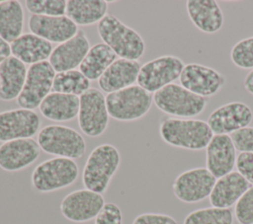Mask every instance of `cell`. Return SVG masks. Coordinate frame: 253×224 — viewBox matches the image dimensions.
Segmentation results:
<instances>
[{
  "mask_svg": "<svg viewBox=\"0 0 253 224\" xmlns=\"http://www.w3.org/2000/svg\"><path fill=\"white\" fill-rule=\"evenodd\" d=\"M159 134L168 145L193 151L207 148L213 136L205 120L173 116L163 117L160 120Z\"/></svg>",
  "mask_w": 253,
  "mask_h": 224,
  "instance_id": "obj_1",
  "label": "cell"
},
{
  "mask_svg": "<svg viewBox=\"0 0 253 224\" xmlns=\"http://www.w3.org/2000/svg\"><path fill=\"white\" fill-rule=\"evenodd\" d=\"M97 29L103 42L120 58L137 61L143 56L145 42L142 37L116 16L107 14L98 23Z\"/></svg>",
  "mask_w": 253,
  "mask_h": 224,
  "instance_id": "obj_2",
  "label": "cell"
},
{
  "mask_svg": "<svg viewBox=\"0 0 253 224\" xmlns=\"http://www.w3.org/2000/svg\"><path fill=\"white\" fill-rule=\"evenodd\" d=\"M121 155L117 147L104 143L96 146L89 154L82 172L85 188L104 193L120 167Z\"/></svg>",
  "mask_w": 253,
  "mask_h": 224,
  "instance_id": "obj_3",
  "label": "cell"
},
{
  "mask_svg": "<svg viewBox=\"0 0 253 224\" xmlns=\"http://www.w3.org/2000/svg\"><path fill=\"white\" fill-rule=\"evenodd\" d=\"M79 175L77 163L68 158L54 157L40 163L33 171L31 182L39 192H51L74 184Z\"/></svg>",
  "mask_w": 253,
  "mask_h": 224,
  "instance_id": "obj_4",
  "label": "cell"
},
{
  "mask_svg": "<svg viewBox=\"0 0 253 224\" xmlns=\"http://www.w3.org/2000/svg\"><path fill=\"white\" fill-rule=\"evenodd\" d=\"M37 141L41 150L56 157L79 159L86 151L83 136L74 128L61 124L43 126L38 133Z\"/></svg>",
  "mask_w": 253,
  "mask_h": 224,
  "instance_id": "obj_5",
  "label": "cell"
},
{
  "mask_svg": "<svg viewBox=\"0 0 253 224\" xmlns=\"http://www.w3.org/2000/svg\"><path fill=\"white\" fill-rule=\"evenodd\" d=\"M153 103L166 114L188 118L201 114L208 105V99L172 83L154 93Z\"/></svg>",
  "mask_w": 253,
  "mask_h": 224,
  "instance_id": "obj_6",
  "label": "cell"
},
{
  "mask_svg": "<svg viewBox=\"0 0 253 224\" xmlns=\"http://www.w3.org/2000/svg\"><path fill=\"white\" fill-rule=\"evenodd\" d=\"M153 96L138 85H131L106 96L109 115L119 121H133L150 110Z\"/></svg>",
  "mask_w": 253,
  "mask_h": 224,
  "instance_id": "obj_7",
  "label": "cell"
},
{
  "mask_svg": "<svg viewBox=\"0 0 253 224\" xmlns=\"http://www.w3.org/2000/svg\"><path fill=\"white\" fill-rule=\"evenodd\" d=\"M184 61L175 55H162L141 65L137 84L145 91L155 93L179 79Z\"/></svg>",
  "mask_w": 253,
  "mask_h": 224,
  "instance_id": "obj_8",
  "label": "cell"
},
{
  "mask_svg": "<svg viewBox=\"0 0 253 224\" xmlns=\"http://www.w3.org/2000/svg\"><path fill=\"white\" fill-rule=\"evenodd\" d=\"M79 100L77 117L81 131L89 137L102 135L107 129L110 117L106 97L100 90L90 88L79 97Z\"/></svg>",
  "mask_w": 253,
  "mask_h": 224,
  "instance_id": "obj_9",
  "label": "cell"
},
{
  "mask_svg": "<svg viewBox=\"0 0 253 224\" xmlns=\"http://www.w3.org/2000/svg\"><path fill=\"white\" fill-rule=\"evenodd\" d=\"M55 74L56 72L47 60L30 65L25 85L17 98L20 108L32 111L39 108L50 93Z\"/></svg>",
  "mask_w": 253,
  "mask_h": 224,
  "instance_id": "obj_10",
  "label": "cell"
},
{
  "mask_svg": "<svg viewBox=\"0 0 253 224\" xmlns=\"http://www.w3.org/2000/svg\"><path fill=\"white\" fill-rule=\"evenodd\" d=\"M215 182L207 168H193L177 176L172 186L173 193L182 202L196 203L210 196Z\"/></svg>",
  "mask_w": 253,
  "mask_h": 224,
  "instance_id": "obj_11",
  "label": "cell"
},
{
  "mask_svg": "<svg viewBox=\"0 0 253 224\" xmlns=\"http://www.w3.org/2000/svg\"><path fill=\"white\" fill-rule=\"evenodd\" d=\"M104 205L105 199L101 193L82 188L65 195L59 209L67 220L83 223L96 218Z\"/></svg>",
  "mask_w": 253,
  "mask_h": 224,
  "instance_id": "obj_12",
  "label": "cell"
},
{
  "mask_svg": "<svg viewBox=\"0 0 253 224\" xmlns=\"http://www.w3.org/2000/svg\"><path fill=\"white\" fill-rule=\"evenodd\" d=\"M179 81L188 91L204 97H211L225 85L226 78L217 70L199 63H189L183 68Z\"/></svg>",
  "mask_w": 253,
  "mask_h": 224,
  "instance_id": "obj_13",
  "label": "cell"
},
{
  "mask_svg": "<svg viewBox=\"0 0 253 224\" xmlns=\"http://www.w3.org/2000/svg\"><path fill=\"white\" fill-rule=\"evenodd\" d=\"M41 118L32 110L14 109L0 112V141L33 138L40 131Z\"/></svg>",
  "mask_w": 253,
  "mask_h": 224,
  "instance_id": "obj_14",
  "label": "cell"
},
{
  "mask_svg": "<svg viewBox=\"0 0 253 224\" xmlns=\"http://www.w3.org/2000/svg\"><path fill=\"white\" fill-rule=\"evenodd\" d=\"M253 117L250 107L241 102L224 104L211 112L207 120L213 134H231L249 125Z\"/></svg>",
  "mask_w": 253,
  "mask_h": 224,
  "instance_id": "obj_15",
  "label": "cell"
},
{
  "mask_svg": "<svg viewBox=\"0 0 253 224\" xmlns=\"http://www.w3.org/2000/svg\"><path fill=\"white\" fill-rule=\"evenodd\" d=\"M41 147L33 138L3 142L0 145V168L7 172L21 171L40 157Z\"/></svg>",
  "mask_w": 253,
  "mask_h": 224,
  "instance_id": "obj_16",
  "label": "cell"
},
{
  "mask_svg": "<svg viewBox=\"0 0 253 224\" xmlns=\"http://www.w3.org/2000/svg\"><path fill=\"white\" fill-rule=\"evenodd\" d=\"M236 158V149L227 134H214L206 148L207 169L215 179L232 172Z\"/></svg>",
  "mask_w": 253,
  "mask_h": 224,
  "instance_id": "obj_17",
  "label": "cell"
},
{
  "mask_svg": "<svg viewBox=\"0 0 253 224\" xmlns=\"http://www.w3.org/2000/svg\"><path fill=\"white\" fill-rule=\"evenodd\" d=\"M28 26L30 32L45 40L54 43H62L73 37L77 32V26L66 16H41L31 15Z\"/></svg>",
  "mask_w": 253,
  "mask_h": 224,
  "instance_id": "obj_18",
  "label": "cell"
},
{
  "mask_svg": "<svg viewBox=\"0 0 253 224\" xmlns=\"http://www.w3.org/2000/svg\"><path fill=\"white\" fill-rule=\"evenodd\" d=\"M89 49L90 42L86 33L78 30L73 37L53 48L49 63L56 73L73 70L80 66Z\"/></svg>",
  "mask_w": 253,
  "mask_h": 224,
  "instance_id": "obj_19",
  "label": "cell"
},
{
  "mask_svg": "<svg viewBox=\"0 0 253 224\" xmlns=\"http://www.w3.org/2000/svg\"><path fill=\"white\" fill-rule=\"evenodd\" d=\"M140 67L138 61L118 58L99 78L100 89L110 94L131 86L137 81Z\"/></svg>",
  "mask_w": 253,
  "mask_h": 224,
  "instance_id": "obj_20",
  "label": "cell"
},
{
  "mask_svg": "<svg viewBox=\"0 0 253 224\" xmlns=\"http://www.w3.org/2000/svg\"><path fill=\"white\" fill-rule=\"evenodd\" d=\"M249 183L235 171L219 178L209 196L212 207L230 208L249 188Z\"/></svg>",
  "mask_w": 253,
  "mask_h": 224,
  "instance_id": "obj_21",
  "label": "cell"
},
{
  "mask_svg": "<svg viewBox=\"0 0 253 224\" xmlns=\"http://www.w3.org/2000/svg\"><path fill=\"white\" fill-rule=\"evenodd\" d=\"M186 9L191 22L204 33H216L223 26L222 10L214 0H188Z\"/></svg>",
  "mask_w": 253,
  "mask_h": 224,
  "instance_id": "obj_22",
  "label": "cell"
},
{
  "mask_svg": "<svg viewBox=\"0 0 253 224\" xmlns=\"http://www.w3.org/2000/svg\"><path fill=\"white\" fill-rule=\"evenodd\" d=\"M10 44L12 55L31 65L46 61L53 50L49 41L32 33L23 34Z\"/></svg>",
  "mask_w": 253,
  "mask_h": 224,
  "instance_id": "obj_23",
  "label": "cell"
},
{
  "mask_svg": "<svg viewBox=\"0 0 253 224\" xmlns=\"http://www.w3.org/2000/svg\"><path fill=\"white\" fill-rule=\"evenodd\" d=\"M27 72L26 64L13 55L0 63V100L13 101L20 96Z\"/></svg>",
  "mask_w": 253,
  "mask_h": 224,
  "instance_id": "obj_24",
  "label": "cell"
},
{
  "mask_svg": "<svg viewBox=\"0 0 253 224\" xmlns=\"http://www.w3.org/2000/svg\"><path fill=\"white\" fill-rule=\"evenodd\" d=\"M80 100L78 96L52 92L40 105L42 115L52 121H69L78 115Z\"/></svg>",
  "mask_w": 253,
  "mask_h": 224,
  "instance_id": "obj_25",
  "label": "cell"
},
{
  "mask_svg": "<svg viewBox=\"0 0 253 224\" xmlns=\"http://www.w3.org/2000/svg\"><path fill=\"white\" fill-rule=\"evenodd\" d=\"M108 11L105 0H68L65 15L76 26H89L99 23Z\"/></svg>",
  "mask_w": 253,
  "mask_h": 224,
  "instance_id": "obj_26",
  "label": "cell"
},
{
  "mask_svg": "<svg viewBox=\"0 0 253 224\" xmlns=\"http://www.w3.org/2000/svg\"><path fill=\"white\" fill-rule=\"evenodd\" d=\"M25 14L21 2L5 0L0 2V37L11 43L23 35Z\"/></svg>",
  "mask_w": 253,
  "mask_h": 224,
  "instance_id": "obj_27",
  "label": "cell"
},
{
  "mask_svg": "<svg viewBox=\"0 0 253 224\" xmlns=\"http://www.w3.org/2000/svg\"><path fill=\"white\" fill-rule=\"evenodd\" d=\"M115 60H117V55L107 44L104 42L96 43L90 47L79 66V70L90 81L99 80Z\"/></svg>",
  "mask_w": 253,
  "mask_h": 224,
  "instance_id": "obj_28",
  "label": "cell"
},
{
  "mask_svg": "<svg viewBox=\"0 0 253 224\" xmlns=\"http://www.w3.org/2000/svg\"><path fill=\"white\" fill-rule=\"evenodd\" d=\"M90 89V80L80 70H69L55 74L52 90L56 93L80 97Z\"/></svg>",
  "mask_w": 253,
  "mask_h": 224,
  "instance_id": "obj_29",
  "label": "cell"
},
{
  "mask_svg": "<svg viewBox=\"0 0 253 224\" xmlns=\"http://www.w3.org/2000/svg\"><path fill=\"white\" fill-rule=\"evenodd\" d=\"M183 224H233V213L228 208H200L190 212Z\"/></svg>",
  "mask_w": 253,
  "mask_h": 224,
  "instance_id": "obj_30",
  "label": "cell"
},
{
  "mask_svg": "<svg viewBox=\"0 0 253 224\" xmlns=\"http://www.w3.org/2000/svg\"><path fill=\"white\" fill-rule=\"evenodd\" d=\"M27 10L32 15L41 16H64L66 13L67 1L65 0H27Z\"/></svg>",
  "mask_w": 253,
  "mask_h": 224,
  "instance_id": "obj_31",
  "label": "cell"
},
{
  "mask_svg": "<svg viewBox=\"0 0 253 224\" xmlns=\"http://www.w3.org/2000/svg\"><path fill=\"white\" fill-rule=\"evenodd\" d=\"M231 61L241 69H253V36L237 41L230 51Z\"/></svg>",
  "mask_w": 253,
  "mask_h": 224,
  "instance_id": "obj_32",
  "label": "cell"
},
{
  "mask_svg": "<svg viewBox=\"0 0 253 224\" xmlns=\"http://www.w3.org/2000/svg\"><path fill=\"white\" fill-rule=\"evenodd\" d=\"M234 215L238 224H253V186L236 202Z\"/></svg>",
  "mask_w": 253,
  "mask_h": 224,
  "instance_id": "obj_33",
  "label": "cell"
},
{
  "mask_svg": "<svg viewBox=\"0 0 253 224\" xmlns=\"http://www.w3.org/2000/svg\"><path fill=\"white\" fill-rule=\"evenodd\" d=\"M230 138L236 150L241 152L253 153V127L246 126L232 132Z\"/></svg>",
  "mask_w": 253,
  "mask_h": 224,
  "instance_id": "obj_34",
  "label": "cell"
},
{
  "mask_svg": "<svg viewBox=\"0 0 253 224\" xmlns=\"http://www.w3.org/2000/svg\"><path fill=\"white\" fill-rule=\"evenodd\" d=\"M94 224H123L121 208L113 202L105 203L104 207L95 218Z\"/></svg>",
  "mask_w": 253,
  "mask_h": 224,
  "instance_id": "obj_35",
  "label": "cell"
},
{
  "mask_svg": "<svg viewBox=\"0 0 253 224\" xmlns=\"http://www.w3.org/2000/svg\"><path fill=\"white\" fill-rule=\"evenodd\" d=\"M237 172L253 185V153L241 152L236 158Z\"/></svg>",
  "mask_w": 253,
  "mask_h": 224,
  "instance_id": "obj_36",
  "label": "cell"
},
{
  "mask_svg": "<svg viewBox=\"0 0 253 224\" xmlns=\"http://www.w3.org/2000/svg\"><path fill=\"white\" fill-rule=\"evenodd\" d=\"M132 224H178V222L167 214L142 213L133 219Z\"/></svg>",
  "mask_w": 253,
  "mask_h": 224,
  "instance_id": "obj_37",
  "label": "cell"
},
{
  "mask_svg": "<svg viewBox=\"0 0 253 224\" xmlns=\"http://www.w3.org/2000/svg\"><path fill=\"white\" fill-rule=\"evenodd\" d=\"M11 54V44L0 37V63L10 57Z\"/></svg>",
  "mask_w": 253,
  "mask_h": 224,
  "instance_id": "obj_38",
  "label": "cell"
},
{
  "mask_svg": "<svg viewBox=\"0 0 253 224\" xmlns=\"http://www.w3.org/2000/svg\"><path fill=\"white\" fill-rule=\"evenodd\" d=\"M244 89L251 95H253V69L250 70L244 79Z\"/></svg>",
  "mask_w": 253,
  "mask_h": 224,
  "instance_id": "obj_39",
  "label": "cell"
}]
</instances>
